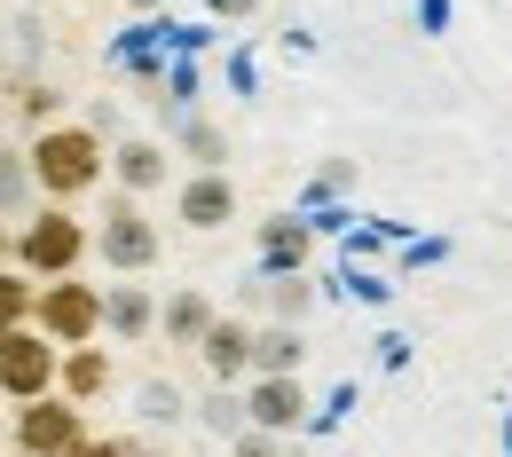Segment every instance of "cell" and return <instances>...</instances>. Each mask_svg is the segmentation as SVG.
<instances>
[{
  "label": "cell",
  "instance_id": "4fadbf2b",
  "mask_svg": "<svg viewBox=\"0 0 512 457\" xmlns=\"http://www.w3.org/2000/svg\"><path fill=\"white\" fill-rule=\"evenodd\" d=\"M103 316H111L119 331H142V324H150V300H142V292H111V300H103Z\"/></svg>",
  "mask_w": 512,
  "mask_h": 457
},
{
  "label": "cell",
  "instance_id": "52a82bcc",
  "mask_svg": "<svg viewBox=\"0 0 512 457\" xmlns=\"http://www.w3.org/2000/svg\"><path fill=\"white\" fill-rule=\"evenodd\" d=\"M245 410H253V418L268 426V434H284V426H300L308 394H300V379H292V371H268V379L253 387V402H245Z\"/></svg>",
  "mask_w": 512,
  "mask_h": 457
},
{
  "label": "cell",
  "instance_id": "5b68a950",
  "mask_svg": "<svg viewBox=\"0 0 512 457\" xmlns=\"http://www.w3.org/2000/svg\"><path fill=\"white\" fill-rule=\"evenodd\" d=\"M40 324L56 331V339H87V331L103 324V300H95L87 284H56V292L40 300Z\"/></svg>",
  "mask_w": 512,
  "mask_h": 457
},
{
  "label": "cell",
  "instance_id": "8992f818",
  "mask_svg": "<svg viewBox=\"0 0 512 457\" xmlns=\"http://www.w3.org/2000/svg\"><path fill=\"white\" fill-rule=\"evenodd\" d=\"M16 442H24V450H48V457H64L71 442H79V410H64V402H40V394H32V410H24Z\"/></svg>",
  "mask_w": 512,
  "mask_h": 457
},
{
  "label": "cell",
  "instance_id": "ba28073f",
  "mask_svg": "<svg viewBox=\"0 0 512 457\" xmlns=\"http://www.w3.org/2000/svg\"><path fill=\"white\" fill-rule=\"evenodd\" d=\"M197 339H205V363H213V379H245V371H253V331H237V324H205Z\"/></svg>",
  "mask_w": 512,
  "mask_h": 457
},
{
  "label": "cell",
  "instance_id": "9c48e42d",
  "mask_svg": "<svg viewBox=\"0 0 512 457\" xmlns=\"http://www.w3.org/2000/svg\"><path fill=\"white\" fill-rule=\"evenodd\" d=\"M229 213H237V190H229L221 174H197L190 190H182V221H190V229H221Z\"/></svg>",
  "mask_w": 512,
  "mask_h": 457
},
{
  "label": "cell",
  "instance_id": "ac0fdd59",
  "mask_svg": "<svg viewBox=\"0 0 512 457\" xmlns=\"http://www.w3.org/2000/svg\"><path fill=\"white\" fill-rule=\"evenodd\" d=\"M64 457H119V442H71Z\"/></svg>",
  "mask_w": 512,
  "mask_h": 457
},
{
  "label": "cell",
  "instance_id": "9a60e30c",
  "mask_svg": "<svg viewBox=\"0 0 512 457\" xmlns=\"http://www.w3.org/2000/svg\"><path fill=\"white\" fill-rule=\"evenodd\" d=\"M24 308H32V284H16V276H0V331L16 324Z\"/></svg>",
  "mask_w": 512,
  "mask_h": 457
},
{
  "label": "cell",
  "instance_id": "6da1fadb",
  "mask_svg": "<svg viewBox=\"0 0 512 457\" xmlns=\"http://www.w3.org/2000/svg\"><path fill=\"white\" fill-rule=\"evenodd\" d=\"M32 166H40V190L71 197V190H87V182H95V142H87V134H48Z\"/></svg>",
  "mask_w": 512,
  "mask_h": 457
},
{
  "label": "cell",
  "instance_id": "7a4b0ae2",
  "mask_svg": "<svg viewBox=\"0 0 512 457\" xmlns=\"http://www.w3.org/2000/svg\"><path fill=\"white\" fill-rule=\"evenodd\" d=\"M48 379H56V355H48L32 331H0V387L32 402V394L48 387Z\"/></svg>",
  "mask_w": 512,
  "mask_h": 457
},
{
  "label": "cell",
  "instance_id": "5bb4252c",
  "mask_svg": "<svg viewBox=\"0 0 512 457\" xmlns=\"http://www.w3.org/2000/svg\"><path fill=\"white\" fill-rule=\"evenodd\" d=\"M103 379H111V363H103V355H71V394H95Z\"/></svg>",
  "mask_w": 512,
  "mask_h": 457
},
{
  "label": "cell",
  "instance_id": "30bf717a",
  "mask_svg": "<svg viewBox=\"0 0 512 457\" xmlns=\"http://www.w3.org/2000/svg\"><path fill=\"white\" fill-rule=\"evenodd\" d=\"M253 363H260V371H300V331H292V324L260 331V339H253Z\"/></svg>",
  "mask_w": 512,
  "mask_h": 457
},
{
  "label": "cell",
  "instance_id": "8fae6325",
  "mask_svg": "<svg viewBox=\"0 0 512 457\" xmlns=\"http://www.w3.org/2000/svg\"><path fill=\"white\" fill-rule=\"evenodd\" d=\"M158 174H166V150H158V142H127V150H119V182H127V190H150Z\"/></svg>",
  "mask_w": 512,
  "mask_h": 457
},
{
  "label": "cell",
  "instance_id": "3957f363",
  "mask_svg": "<svg viewBox=\"0 0 512 457\" xmlns=\"http://www.w3.org/2000/svg\"><path fill=\"white\" fill-rule=\"evenodd\" d=\"M150 253H158V229H150L127 197H119V205L103 213V261H111V268H142Z\"/></svg>",
  "mask_w": 512,
  "mask_h": 457
},
{
  "label": "cell",
  "instance_id": "ffe728a7",
  "mask_svg": "<svg viewBox=\"0 0 512 457\" xmlns=\"http://www.w3.org/2000/svg\"><path fill=\"white\" fill-rule=\"evenodd\" d=\"M237 457H276V450H268V442H245V450H237Z\"/></svg>",
  "mask_w": 512,
  "mask_h": 457
},
{
  "label": "cell",
  "instance_id": "d6986e66",
  "mask_svg": "<svg viewBox=\"0 0 512 457\" xmlns=\"http://www.w3.org/2000/svg\"><path fill=\"white\" fill-rule=\"evenodd\" d=\"M213 8H221V16H253L260 0H213Z\"/></svg>",
  "mask_w": 512,
  "mask_h": 457
},
{
  "label": "cell",
  "instance_id": "2e32d148",
  "mask_svg": "<svg viewBox=\"0 0 512 457\" xmlns=\"http://www.w3.org/2000/svg\"><path fill=\"white\" fill-rule=\"evenodd\" d=\"M268 253H276V261H300V253H308V229H268Z\"/></svg>",
  "mask_w": 512,
  "mask_h": 457
},
{
  "label": "cell",
  "instance_id": "277c9868",
  "mask_svg": "<svg viewBox=\"0 0 512 457\" xmlns=\"http://www.w3.org/2000/svg\"><path fill=\"white\" fill-rule=\"evenodd\" d=\"M79 245H87V237H79V221H71V213H40V221L24 229V261L48 268V276H64V268L79 261Z\"/></svg>",
  "mask_w": 512,
  "mask_h": 457
},
{
  "label": "cell",
  "instance_id": "e0dca14e",
  "mask_svg": "<svg viewBox=\"0 0 512 457\" xmlns=\"http://www.w3.org/2000/svg\"><path fill=\"white\" fill-rule=\"evenodd\" d=\"M268 292H276V308H284V316H300V308H308V284H292V276H276Z\"/></svg>",
  "mask_w": 512,
  "mask_h": 457
},
{
  "label": "cell",
  "instance_id": "7c38bea8",
  "mask_svg": "<svg viewBox=\"0 0 512 457\" xmlns=\"http://www.w3.org/2000/svg\"><path fill=\"white\" fill-rule=\"evenodd\" d=\"M205 324H213V308H205L197 292H182V300L166 308V331H174V339H197V331H205Z\"/></svg>",
  "mask_w": 512,
  "mask_h": 457
},
{
  "label": "cell",
  "instance_id": "44dd1931",
  "mask_svg": "<svg viewBox=\"0 0 512 457\" xmlns=\"http://www.w3.org/2000/svg\"><path fill=\"white\" fill-rule=\"evenodd\" d=\"M134 8H158V0H134Z\"/></svg>",
  "mask_w": 512,
  "mask_h": 457
}]
</instances>
